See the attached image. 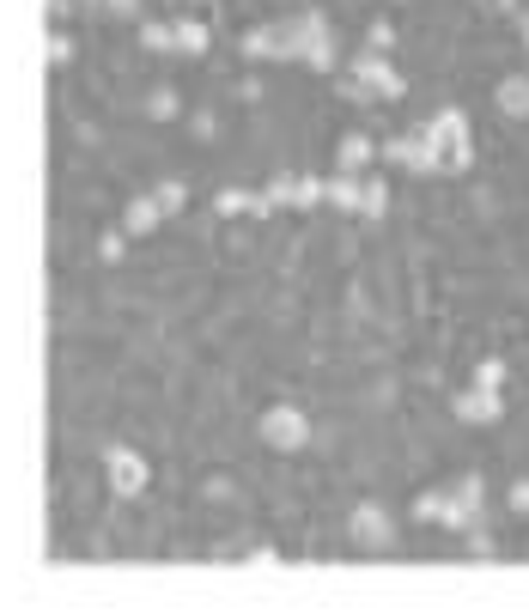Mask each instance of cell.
<instances>
[{
    "label": "cell",
    "instance_id": "cell-1",
    "mask_svg": "<svg viewBox=\"0 0 529 614\" xmlns=\"http://www.w3.org/2000/svg\"><path fill=\"white\" fill-rule=\"evenodd\" d=\"M238 55H244V61H305V67L329 73L341 49H335V31H329L323 13H292V19L256 25V31L238 43Z\"/></svg>",
    "mask_w": 529,
    "mask_h": 614
},
{
    "label": "cell",
    "instance_id": "cell-2",
    "mask_svg": "<svg viewBox=\"0 0 529 614\" xmlns=\"http://www.w3.org/2000/svg\"><path fill=\"white\" fill-rule=\"evenodd\" d=\"M341 92H347L353 104H396V98L408 92V80L396 73V61H390L384 49H359V55L347 61V73H341Z\"/></svg>",
    "mask_w": 529,
    "mask_h": 614
},
{
    "label": "cell",
    "instance_id": "cell-3",
    "mask_svg": "<svg viewBox=\"0 0 529 614\" xmlns=\"http://www.w3.org/2000/svg\"><path fill=\"white\" fill-rule=\"evenodd\" d=\"M420 140H426L432 165H438L444 177H463V171L475 165V134H469V116H463V110H438V116H426Z\"/></svg>",
    "mask_w": 529,
    "mask_h": 614
},
{
    "label": "cell",
    "instance_id": "cell-4",
    "mask_svg": "<svg viewBox=\"0 0 529 614\" xmlns=\"http://www.w3.org/2000/svg\"><path fill=\"white\" fill-rule=\"evenodd\" d=\"M347 542H353L359 554H390V548H396V517H390V505L359 499V505L347 511Z\"/></svg>",
    "mask_w": 529,
    "mask_h": 614
},
{
    "label": "cell",
    "instance_id": "cell-5",
    "mask_svg": "<svg viewBox=\"0 0 529 614\" xmlns=\"http://www.w3.org/2000/svg\"><path fill=\"white\" fill-rule=\"evenodd\" d=\"M262 444L274 450V456H298V450H305L311 444V414L305 408H292V402H274L268 414H262Z\"/></svg>",
    "mask_w": 529,
    "mask_h": 614
},
{
    "label": "cell",
    "instance_id": "cell-6",
    "mask_svg": "<svg viewBox=\"0 0 529 614\" xmlns=\"http://www.w3.org/2000/svg\"><path fill=\"white\" fill-rule=\"evenodd\" d=\"M104 475H110V493L116 499H140L146 481H153V469H146V456L134 444H110L104 450Z\"/></svg>",
    "mask_w": 529,
    "mask_h": 614
},
{
    "label": "cell",
    "instance_id": "cell-7",
    "mask_svg": "<svg viewBox=\"0 0 529 614\" xmlns=\"http://www.w3.org/2000/svg\"><path fill=\"white\" fill-rule=\"evenodd\" d=\"M481 505H487V481L481 475H463L457 487H444V523L438 529H475L481 523Z\"/></svg>",
    "mask_w": 529,
    "mask_h": 614
},
{
    "label": "cell",
    "instance_id": "cell-8",
    "mask_svg": "<svg viewBox=\"0 0 529 614\" xmlns=\"http://www.w3.org/2000/svg\"><path fill=\"white\" fill-rule=\"evenodd\" d=\"M262 195H268V207H292V213H305V207H323V177H274Z\"/></svg>",
    "mask_w": 529,
    "mask_h": 614
},
{
    "label": "cell",
    "instance_id": "cell-9",
    "mask_svg": "<svg viewBox=\"0 0 529 614\" xmlns=\"http://www.w3.org/2000/svg\"><path fill=\"white\" fill-rule=\"evenodd\" d=\"M450 414H457L463 426H493V420L505 414V396H499V390H481V383H469V390L450 402Z\"/></svg>",
    "mask_w": 529,
    "mask_h": 614
},
{
    "label": "cell",
    "instance_id": "cell-10",
    "mask_svg": "<svg viewBox=\"0 0 529 614\" xmlns=\"http://www.w3.org/2000/svg\"><path fill=\"white\" fill-rule=\"evenodd\" d=\"M377 159H390L396 171H414V177H432L438 165H432V152H426V140L420 134H402V140H390L384 152H377Z\"/></svg>",
    "mask_w": 529,
    "mask_h": 614
},
{
    "label": "cell",
    "instance_id": "cell-11",
    "mask_svg": "<svg viewBox=\"0 0 529 614\" xmlns=\"http://www.w3.org/2000/svg\"><path fill=\"white\" fill-rule=\"evenodd\" d=\"M493 104H499V116L529 122V73H505V80H499V92H493Z\"/></svg>",
    "mask_w": 529,
    "mask_h": 614
},
{
    "label": "cell",
    "instance_id": "cell-12",
    "mask_svg": "<svg viewBox=\"0 0 529 614\" xmlns=\"http://www.w3.org/2000/svg\"><path fill=\"white\" fill-rule=\"evenodd\" d=\"M371 159H377L371 134H341V146H335V171H341V177H359Z\"/></svg>",
    "mask_w": 529,
    "mask_h": 614
},
{
    "label": "cell",
    "instance_id": "cell-13",
    "mask_svg": "<svg viewBox=\"0 0 529 614\" xmlns=\"http://www.w3.org/2000/svg\"><path fill=\"white\" fill-rule=\"evenodd\" d=\"M159 219H165V213H159L153 195H134L128 213H122V232H128V238H153V232H159Z\"/></svg>",
    "mask_w": 529,
    "mask_h": 614
},
{
    "label": "cell",
    "instance_id": "cell-14",
    "mask_svg": "<svg viewBox=\"0 0 529 614\" xmlns=\"http://www.w3.org/2000/svg\"><path fill=\"white\" fill-rule=\"evenodd\" d=\"M213 213H219V219H238V213H274V207H268V195H256V189H219V195H213Z\"/></svg>",
    "mask_w": 529,
    "mask_h": 614
},
{
    "label": "cell",
    "instance_id": "cell-15",
    "mask_svg": "<svg viewBox=\"0 0 529 614\" xmlns=\"http://www.w3.org/2000/svg\"><path fill=\"white\" fill-rule=\"evenodd\" d=\"M171 43H177V55H207L213 31H207L201 19H171Z\"/></svg>",
    "mask_w": 529,
    "mask_h": 614
},
{
    "label": "cell",
    "instance_id": "cell-16",
    "mask_svg": "<svg viewBox=\"0 0 529 614\" xmlns=\"http://www.w3.org/2000/svg\"><path fill=\"white\" fill-rule=\"evenodd\" d=\"M359 213L365 219H384L390 213V183L384 177H359Z\"/></svg>",
    "mask_w": 529,
    "mask_h": 614
},
{
    "label": "cell",
    "instance_id": "cell-17",
    "mask_svg": "<svg viewBox=\"0 0 529 614\" xmlns=\"http://www.w3.org/2000/svg\"><path fill=\"white\" fill-rule=\"evenodd\" d=\"M323 201L341 207V213H359V177H341V171H335V177L323 183Z\"/></svg>",
    "mask_w": 529,
    "mask_h": 614
},
{
    "label": "cell",
    "instance_id": "cell-18",
    "mask_svg": "<svg viewBox=\"0 0 529 614\" xmlns=\"http://www.w3.org/2000/svg\"><path fill=\"white\" fill-rule=\"evenodd\" d=\"M146 116H153V122H177L183 116V98L171 86H153V92H146Z\"/></svg>",
    "mask_w": 529,
    "mask_h": 614
},
{
    "label": "cell",
    "instance_id": "cell-19",
    "mask_svg": "<svg viewBox=\"0 0 529 614\" xmlns=\"http://www.w3.org/2000/svg\"><path fill=\"white\" fill-rule=\"evenodd\" d=\"M140 49H153V55H177L171 25H165V19H140Z\"/></svg>",
    "mask_w": 529,
    "mask_h": 614
},
{
    "label": "cell",
    "instance_id": "cell-20",
    "mask_svg": "<svg viewBox=\"0 0 529 614\" xmlns=\"http://www.w3.org/2000/svg\"><path fill=\"white\" fill-rule=\"evenodd\" d=\"M153 201H159V213L171 219V213H183V207H189V183H177V177H165V183L153 189Z\"/></svg>",
    "mask_w": 529,
    "mask_h": 614
},
{
    "label": "cell",
    "instance_id": "cell-21",
    "mask_svg": "<svg viewBox=\"0 0 529 614\" xmlns=\"http://www.w3.org/2000/svg\"><path fill=\"white\" fill-rule=\"evenodd\" d=\"M43 61H49V67H67V61H73V37H67V31L43 37Z\"/></svg>",
    "mask_w": 529,
    "mask_h": 614
},
{
    "label": "cell",
    "instance_id": "cell-22",
    "mask_svg": "<svg viewBox=\"0 0 529 614\" xmlns=\"http://www.w3.org/2000/svg\"><path fill=\"white\" fill-rule=\"evenodd\" d=\"M414 517H420V523H444V487L420 493V499H414Z\"/></svg>",
    "mask_w": 529,
    "mask_h": 614
},
{
    "label": "cell",
    "instance_id": "cell-23",
    "mask_svg": "<svg viewBox=\"0 0 529 614\" xmlns=\"http://www.w3.org/2000/svg\"><path fill=\"white\" fill-rule=\"evenodd\" d=\"M475 383H481V390H499V383H505V359H499V353H487V359L475 365Z\"/></svg>",
    "mask_w": 529,
    "mask_h": 614
},
{
    "label": "cell",
    "instance_id": "cell-24",
    "mask_svg": "<svg viewBox=\"0 0 529 614\" xmlns=\"http://www.w3.org/2000/svg\"><path fill=\"white\" fill-rule=\"evenodd\" d=\"M365 49H396V25H390V19H371V31H365Z\"/></svg>",
    "mask_w": 529,
    "mask_h": 614
},
{
    "label": "cell",
    "instance_id": "cell-25",
    "mask_svg": "<svg viewBox=\"0 0 529 614\" xmlns=\"http://www.w3.org/2000/svg\"><path fill=\"white\" fill-rule=\"evenodd\" d=\"M463 535H469V554H475V560H493V554H499V548H493V535H487L481 523H475V529H463Z\"/></svg>",
    "mask_w": 529,
    "mask_h": 614
},
{
    "label": "cell",
    "instance_id": "cell-26",
    "mask_svg": "<svg viewBox=\"0 0 529 614\" xmlns=\"http://www.w3.org/2000/svg\"><path fill=\"white\" fill-rule=\"evenodd\" d=\"M189 134H195V140H213V134H219V116H213V110H195V116H189Z\"/></svg>",
    "mask_w": 529,
    "mask_h": 614
},
{
    "label": "cell",
    "instance_id": "cell-27",
    "mask_svg": "<svg viewBox=\"0 0 529 614\" xmlns=\"http://www.w3.org/2000/svg\"><path fill=\"white\" fill-rule=\"evenodd\" d=\"M122 250H128V232H104L98 256H104V262H122Z\"/></svg>",
    "mask_w": 529,
    "mask_h": 614
},
{
    "label": "cell",
    "instance_id": "cell-28",
    "mask_svg": "<svg viewBox=\"0 0 529 614\" xmlns=\"http://www.w3.org/2000/svg\"><path fill=\"white\" fill-rule=\"evenodd\" d=\"M104 13H110V19H146L140 0H104Z\"/></svg>",
    "mask_w": 529,
    "mask_h": 614
},
{
    "label": "cell",
    "instance_id": "cell-29",
    "mask_svg": "<svg viewBox=\"0 0 529 614\" xmlns=\"http://www.w3.org/2000/svg\"><path fill=\"white\" fill-rule=\"evenodd\" d=\"M505 505H511L517 517H529V475H523V481H511V493H505Z\"/></svg>",
    "mask_w": 529,
    "mask_h": 614
},
{
    "label": "cell",
    "instance_id": "cell-30",
    "mask_svg": "<svg viewBox=\"0 0 529 614\" xmlns=\"http://www.w3.org/2000/svg\"><path fill=\"white\" fill-rule=\"evenodd\" d=\"M481 7H493V13H517V0H481Z\"/></svg>",
    "mask_w": 529,
    "mask_h": 614
},
{
    "label": "cell",
    "instance_id": "cell-31",
    "mask_svg": "<svg viewBox=\"0 0 529 614\" xmlns=\"http://www.w3.org/2000/svg\"><path fill=\"white\" fill-rule=\"evenodd\" d=\"M517 31H523V43H529V13H523V19H517Z\"/></svg>",
    "mask_w": 529,
    "mask_h": 614
}]
</instances>
